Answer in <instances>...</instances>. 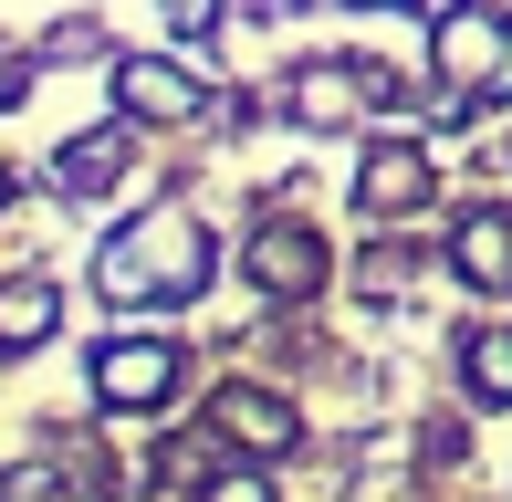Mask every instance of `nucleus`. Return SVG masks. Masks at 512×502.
Segmentation results:
<instances>
[{
    "label": "nucleus",
    "instance_id": "nucleus-1",
    "mask_svg": "<svg viewBox=\"0 0 512 502\" xmlns=\"http://www.w3.org/2000/svg\"><path fill=\"white\" fill-rule=\"evenodd\" d=\"M439 63H450V84H471V95H512V21L450 11L439 21Z\"/></svg>",
    "mask_w": 512,
    "mask_h": 502
},
{
    "label": "nucleus",
    "instance_id": "nucleus-2",
    "mask_svg": "<svg viewBox=\"0 0 512 502\" xmlns=\"http://www.w3.org/2000/svg\"><path fill=\"white\" fill-rule=\"evenodd\" d=\"M168 387H178V346H105L95 356V398L105 408H168Z\"/></svg>",
    "mask_w": 512,
    "mask_h": 502
},
{
    "label": "nucleus",
    "instance_id": "nucleus-3",
    "mask_svg": "<svg viewBox=\"0 0 512 502\" xmlns=\"http://www.w3.org/2000/svg\"><path fill=\"white\" fill-rule=\"evenodd\" d=\"M251 283H262V293H314V283H324V241L293 231V220L251 231Z\"/></svg>",
    "mask_w": 512,
    "mask_h": 502
},
{
    "label": "nucleus",
    "instance_id": "nucleus-4",
    "mask_svg": "<svg viewBox=\"0 0 512 502\" xmlns=\"http://www.w3.org/2000/svg\"><path fill=\"white\" fill-rule=\"evenodd\" d=\"M115 95H126V116H157V126H189V116H209V95L178 63H115Z\"/></svg>",
    "mask_w": 512,
    "mask_h": 502
},
{
    "label": "nucleus",
    "instance_id": "nucleus-5",
    "mask_svg": "<svg viewBox=\"0 0 512 502\" xmlns=\"http://www.w3.org/2000/svg\"><path fill=\"white\" fill-rule=\"evenodd\" d=\"M126 157H136V126H95V136H74L53 157V178H63V199H95V189L126 178Z\"/></svg>",
    "mask_w": 512,
    "mask_h": 502
},
{
    "label": "nucleus",
    "instance_id": "nucleus-6",
    "mask_svg": "<svg viewBox=\"0 0 512 502\" xmlns=\"http://www.w3.org/2000/svg\"><path fill=\"white\" fill-rule=\"evenodd\" d=\"M418 199H429V168H418L408 147H377V157L356 168V210H366V220H408Z\"/></svg>",
    "mask_w": 512,
    "mask_h": 502
},
{
    "label": "nucleus",
    "instance_id": "nucleus-7",
    "mask_svg": "<svg viewBox=\"0 0 512 502\" xmlns=\"http://www.w3.org/2000/svg\"><path fill=\"white\" fill-rule=\"evenodd\" d=\"M53 325H63V293H53V283H32V272H21V283H0V356L42 346Z\"/></svg>",
    "mask_w": 512,
    "mask_h": 502
},
{
    "label": "nucleus",
    "instance_id": "nucleus-8",
    "mask_svg": "<svg viewBox=\"0 0 512 502\" xmlns=\"http://www.w3.org/2000/svg\"><path fill=\"white\" fill-rule=\"evenodd\" d=\"M220 429H230V440H251L262 461H283V450H293V408H283V398H251V387H230V398H220Z\"/></svg>",
    "mask_w": 512,
    "mask_h": 502
},
{
    "label": "nucleus",
    "instance_id": "nucleus-9",
    "mask_svg": "<svg viewBox=\"0 0 512 502\" xmlns=\"http://www.w3.org/2000/svg\"><path fill=\"white\" fill-rule=\"evenodd\" d=\"M95 283H105V304H168V293L147 283V231H115L105 262H95Z\"/></svg>",
    "mask_w": 512,
    "mask_h": 502
},
{
    "label": "nucleus",
    "instance_id": "nucleus-10",
    "mask_svg": "<svg viewBox=\"0 0 512 502\" xmlns=\"http://www.w3.org/2000/svg\"><path fill=\"white\" fill-rule=\"evenodd\" d=\"M450 262L471 272L481 293H502V283H512V231H502V220H471V231L450 241Z\"/></svg>",
    "mask_w": 512,
    "mask_h": 502
},
{
    "label": "nucleus",
    "instance_id": "nucleus-11",
    "mask_svg": "<svg viewBox=\"0 0 512 502\" xmlns=\"http://www.w3.org/2000/svg\"><path fill=\"white\" fill-rule=\"evenodd\" d=\"M460 387H471L481 408H512V335H471V346H460Z\"/></svg>",
    "mask_w": 512,
    "mask_h": 502
},
{
    "label": "nucleus",
    "instance_id": "nucleus-12",
    "mask_svg": "<svg viewBox=\"0 0 512 502\" xmlns=\"http://www.w3.org/2000/svg\"><path fill=\"white\" fill-rule=\"evenodd\" d=\"M199 502H272V492H262V471H220V482H209Z\"/></svg>",
    "mask_w": 512,
    "mask_h": 502
},
{
    "label": "nucleus",
    "instance_id": "nucleus-13",
    "mask_svg": "<svg viewBox=\"0 0 512 502\" xmlns=\"http://www.w3.org/2000/svg\"><path fill=\"white\" fill-rule=\"evenodd\" d=\"M21 84H32V63H11V53H0V105H21Z\"/></svg>",
    "mask_w": 512,
    "mask_h": 502
},
{
    "label": "nucleus",
    "instance_id": "nucleus-14",
    "mask_svg": "<svg viewBox=\"0 0 512 502\" xmlns=\"http://www.w3.org/2000/svg\"><path fill=\"white\" fill-rule=\"evenodd\" d=\"M168 11H178V21H189V32H199V21H209V0H168Z\"/></svg>",
    "mask_w": 512,
    "mask_h": 502
},
{
    "label": "nucleus",
    "instance_id": "nucleus-15",
    "mask_svg": "<svg viewBox=\"0 0 512 502\" xmlns=\"http://www.w3.org/2000/svg\"><path fill=\"white\" fill-rule=\"evenodd\" d=\"M356 11H398V0H356Z\"/></svg>",
    "mask_w": 512,
    "mask_h": 502
}]
</instances>
